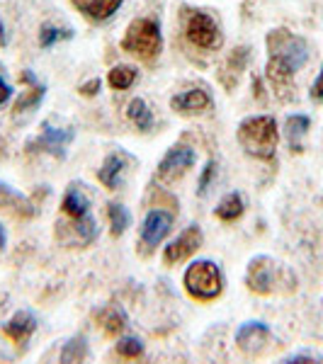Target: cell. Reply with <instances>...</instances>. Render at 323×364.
<instances>
[{
  "mask_svg": "<svg viewBox=\"0 0 323 364\" xmlns=\"http://www.w3.org/2000/svg\"><path fill=\"white\" fill-rule=\"evenodd\" d=\"M202 240L204 238H202L199 226L185 228V231L180 233V236L175 238L166 250H163V262H166L168 267H175V265H180V262L190 260V257L202 248Z\"/></svg>",
  "mask_w": 323,
  "mask_h": 364,
  "instance_id": "obj_10",
  "label": "cell"
},
{
  "mask_svg": "<svg viewBox=\"0 0 323 364\" xmlns=\"http://www.w3.org/2000/svg\"><path fill=\"white\" fill-rule=\"evenodd\" d=\"M88 199L83 192L78 190L75 185H70L68 190H66V195H63L61 199V211L68 216V219H73V221H78V219H85V216H90L88 214Z\"/></svg>",
  "mask_w": 323,
  "mask_h": 364,
  "instance_id": "obj_18",
  "label": "cell"
},
{
  "mask_svg": "<svg viewBox=\"0 0 323 364\" xmlns=\"http://www.w3.org/2000/svg\"><path fill=\"white\" fill-rule=\"evenodd\" d=\"M129 166V156L122 154V151H115V154H110L105 158L102 168L97 170V180L102 182L107 190H117L122 182V173L127 170Z\"/></svg>",
  "mask_w": 323,
  "mask_h": 364,
  "instance_id": "obj_15",
  "label": "cell"
},
{
  "mask_svg": "<svg viewBox=\"0 0 323 364\" xmlns=\"http://www.w3.org/2000/svg\"><path fill=\"white\" fill-rule=\"evenodd\" d=\"M73 37V32H70L68 27H54V25H44L39 29V46L42 49H49V46H54L58 42H66V39Z\"/></svg>",
  "mask_w": 323,
  "mask_h": 364,
  "instance_id": "obj_24",
  "label": "cell"
},
{
  "mask_svg": "<svg viewBox=\"0 0 323 364\" xmlns=\"http://www.w3.org/2000/svg\"><path fill=\"white\" fill-rule=\"evenodd\" d=\"M187 296H192L195 301H214L221 296L224 289V277L216 262L211 260H197L185 269L183 277Z\"/></svg>",
  "mask_w": 323,
  "mask_h": 364,
  "instance_id": "obj_5",
  "label": "cell"
},
{
  "mask_svg": "<svg viewBox=\"0 0 323 364\" xmlns=\"http://www.w3.org/2000/svg\"><path fill=\"white\" fill-rule=\"evenodd\" d=\"M107 219H110V231H112L115 238H120L122 233L129 228V211L122 207V204H107Z\"/></svg>",
  "mask_w": 323,
  "mask_h": 364,
  "instance_id": "obj_25",
  "label": "cell"
},
{
  "mask_svg": "<svg viewBox=\"0 0 323 364\" xmlns=\"http://www.w3.org/2000/svg\"><path fill=\"white\" fill-rule=\"evenodd\" d=\"M268 46V68L265 75L272 85L280 102H287L295 95V73L309 61V44L304 37L280 27L265 37Z\"/></svg>",
  "mask_w": 323,
  "mask_h": 364,
  "instance_id": "obj_1",
  "label": "cell"
},
{
  "mask_svg": "<svg viewBox=\"0 0 323 364\" xmlns=\"http://www.w3.org/2000/svg\"><path fill=\"white\" fill-rule=\"evenodd\" d=\"M214 173H216V163L209 161L202 170V178H199V195H204L209 190V180H214Z\"/></svg>",
  "mask_w": 323,
  "mask_h": 364,
  "instance_id": "obj_29",
  "label": "cell"
},
{
  "mask_svg": "<svg viewBox=\"0 0 323 364\" xmlns=\"http://www.w3.org/2000/svg\"><path fill=\"white\" fill-rule=\"evenodd\" d=\"M42 97H44V87H42V85H37V83H32L25 92H22L20 97H17V102H15V114L27 112V109L37 107L39 100H42Z\"/></svg>",
  "mask_w": 323,
  "mask_h": 364,
  "instance_id": "obj_28",
  "label": "cell"
},
{
  "mask_svg": "<svg viewBox=\"0 0 323 364\" xmlns=\"http://www.w3.org/2000/svg\"><path fill=\"white\" fill-rule=\"evenodd\" d=\"M137 78H139V70L134 66H127V63H120V66H115L107 73V83L112 90H127V87L137 83Z\"/></svg>",
  "mask_w": 323,
  "mask_h": 364,
  "instance_id": "obj_23",
  "label": "cell"
},
{
  "mask_svg": "<svg viewBox=\"0 0 323 364\" xmlns=\"http://www.w3.org/2000/svg\"><path fill=\"white\" fill-rule=\"evenodd\" d=\"M311 122L307 114H290L287 117V139H290V146L295 151H302V139L307 136Z\"/></svg>",
  "mask_w": 323,
  "mask_h": 364,
  "instance_id": "obj_22",
  "label": "cell"
},
{
  "mask_svg": "<svg viewBox=\"0 0 323 364\" xmlns=\"http://www.w3.org/2000/svg\"><path fill=\"white\" fill-rule=\"evenodd\" d=\"M127 117L134 122V127H137L139 132H149V129L154 127V114H151L149 105L141 97H134L132 102L127 105Z\"/></svg>",
  "mask_w": 323,
  "mask_h": 364,
  "instance_id": "obj_21",
  "label": "cell"
},
{
  "mask_svg": "<svg viewBox=\"0 0 323 364\" xmlns=\"http://www.w3.org/2000/svg\"><path fill=\"white\" fill-rule=\"evenodd\" d=\"M0 46H5V34H3V22H0Z\"/></svg>",
  "mask_w": 323,
  "mask_h": 364,
  "instance_id": "obj_34",
  "label": "cell"
},
{
  "mask_svg": "<svg viewBox=\"0 0 323 364\" xmlns=\"http://www.w3.org/2000/svg\"><path fill=\"white\" fill-rule=\"evenodd\" d=\"M170 107L183 117H197V114H204L211 107V97L202 87H192V90H185L170 100Z\"/></svg>",
  "mask_w": 323,
  "mask_h": 364,
  "instance_id": "obj_13",
  "label": "cell"
},
{
  "mask_svg": "<svg viewBox=\"0 0 323 364\" xmlns=\"http://www.w3.org/2000/svg\"><path fill=\"white\" fill-rule=\"evenodd\" d=\"M88 357V343L85 336L70 338L61 350V362H83Z\"/></svg>",
  "mask_w": 323,
  "mask_h": 364,
  "instance_id": "obj_26",
  "label": "cell"
},
{
  "mask_svg": "<svg viewBox=\"0 0 323 364\" xmlns=\"http://www.w3.org/2000/svg\"><path fill=\"white\" fill-rule=\"evenodd\" d=\"M10 92H13V90H10V85L5 83L3 78H0V105L8 102V100H10Z\"/></svg>",
  "mask_w": 323,
  "mask_h": 364,
  "instance_id": "obj_33",
  "label": "cell"
},
{
  "mask_svg": "<svg viewBox=\"0 0 323 364\" xmlns=\"http://www.w3.org/2000/svg\"><path fill=\"white\" fill-rule=\"evenodd\" d=\"M173 219L175 214H170L166 209H154L146 214L144 224H141V233H139V252L141 255H151L156 250V245L163 243V238L170 233L173 228Z\"/></svg>",
  "mask_w": 323,
  "mask_h": 364,
  "instance_id": "obj_7",
  "label": "cell"
},
{
  "mask_svg": "<svg viewBox=\"0 0 323 364\" xmlns=\"http://www.w3.org/2000/svg\"><path fill=\"white\" fill-rule=\"evenodd\" d=\"M115 352H117V357H122V360H141V357H144V343L134 336H127L117 343Z\"/></svg>",
  "mask_w": 323,
  "mask_h": 364,
  "instance_id": "obj_27",
  "label": "cell"
},
{
  "mask_svg": "<svg viewBox=\"0 0 323 364\" xmlns=\"http://www.w3.org/2000/svg\"><path fill=\"white\" fill-rule=\"evenodd\" d=\"M0 209L8 211L15 219H32L34 216V207L27 202L22 195H17L15 190H10L8 185L0 182Z\"/></svg>",
  "mask_w": 323,
  "mask_h": 364,
  "instance_id": "obj_17",
  "label": "cell"
},
{
  "mask_svg": "<svg viewBox=\"0 0 323 364\" xmlns=\"http://www.w3.org/2000/svg\"><path fill=\"white\" fill-rule=\"evenodd\" d=\"M37 331V318L29 311H17V314L3 326V333L13 343H27L32 338V333Z\"/></svg>",
  "mask_w": 323,
  "mask_h": 364,
  "instance_id": "obj_16",
  "label": "cell"
},
{
  "mask_svg": "<svg viewBox=\"0 0 323 364\" xmlns=\"http://www.w3.org/2000/svg\"><path fill=\"white\" fill-rule=\"evenodd\" d=\"M311 100L314 102H323V66L319 70V75H316L314 85H311Z\"/></svg>",
  "mask_w": 323,
  "mask_h": 364,
  "instance_id": "obj_30",
  "label": "cell"
},
{
  "mask_svg": "<svg viewBox=\"0 0 323 364\" xmlns=\"http://www.w3.org/2000/svg\"><path fill=\"white\" fill-rule=\"evenodd\" d=\"M287 362H290V364H304V362H323V360H321V357H316V355H307V352H302V355L287 357Z\"/></svg>",
  "mask_w": 323,
  "mask_h": 364,
  "instance_id": "obj_32",
  "label": "cell"
},
{
  "mask_svg": "<svg viewBox=\"0 0 323 364\" xmlns=\"http://www.w3.org/2000/svg\"><path fill=\"white\" fill-rule=\"evenodd\" d=\"M195 166V151L190 146H175L170 149L166 156L161 158L156 170V178L163 182V185H173V182H180L190 173V168Z\"/></svg>",
  "mask_w": 323,
  "mask_h": 364,
  "instance_id": "obj_8",
  "label": "cell"
},
{
  "mask_svg": "<svg viewBox=\"0 0 323 364\" xmlns=\"http://www.w3.org/2000/svg\"><path fill=\"white\" fill-rule=\"evenodd\" d=\"M185 39L202 51H216L224 42L216 20L202 10H192L185 15Z\"/></svg>",
  "mask_w": 323,
  "mask_h": 364,
  "instance_id": "obj_6",
  "label": "cell"
},
{
  "mask_svg": "<svg viewBox=\"0 0 323 364\" xmlns=\"http://www.w3.org/2000/svg\"><path fill=\"white\" fill-rule=\"evenodd\" d=\"M243 199H240L238 192H231V195H226L224 199H221L219 204H216V209H214V214H216V219H221V221H236L243 216Z\"/></svg>",
  "mask_w": 323,
  "mask_h": 364,
  "instance_id": "obj_20",
  "label": "cell"
},
{
  "mask_svg": "<svg viewBox=\"0 0 323 364\" xmlns=\"http://www.w3.org/2000/svg\"><path fill=\"white\" fill-rule=\"evenodd\" d=\"M70 141H73V132H70V129H56V127L44 124V132L27 144V151L29 154L37 151V154H51V156L63 158V154H66V146L70 144Z\"/></svg>",
  "mask_w": 323,
  "mask_h": 364,
  "instance_id": "obj_11",
  "label": "cell"
},
{
  "mask_svg": "<svg viewBox=\"0 0 323 364\" xmlns=\"http://www.w3.org/2000/svg\"><path fill=\"white\" fill-rule=\"evenodd\" d=\"M248 61H250L248 46H236V49L224 58V63L219 66V83L224 85L226 90H233V87L238 85L243 70L248 68Z\"/></svg>",
  "mask_w": 323,
  "mask_h": 364,
  "instance_id": "obj_12",
  "label": "cell"
},
{
  "mask_svg": "<svg viewBox=\"0 0 323 364\" xmlns=\"http://www.w3.org/2000/svg\"><path fill=\"white\" fill-rule=\"evenodd\" d=\"M122 49L127 54L137 56L139 61L154 63L163 49L161 25L156 20H149V17H139V20L129 22L125 37H122Z\"/></svg>",
  "mask_w": 323,
  "mask_h": 364,
  "instance_id": "obj_4",
  "label": "cell"
},
{
  "mask_svg": "<svg viewBox=\"0 0 323 364\" xmlns=\"http://www.w3.org/2000/svg\"><path fill=\"white\" fill-rule=\"evenodd\" d=\"M78 92L83 97H95L97 92H100V80L97 78H92V80H88V83H83L78 87Z\"/></svg>",
  "mask_w": 323,
  "mask_h": 364,
  "instance_id": "obj_31",
  "label": "cell"
},
{
  "mask_svg": "<svg viewBox=\"0 0 323 364\" xmlns=\"http://www.w3.org/2000/svg\"><path fill=\"white\" fill-rule=\"evenodd\" d=\"M95 321L100 323V328H102L110 338L120 336V333L125 331V326H127V316H125V311H122L120 306L100 309L95 314Z\"/></svg>",
  "mask_w": 323,
  "mask_h": 364,
  "instance_id": "obj_19",
  "label": "cell"
},
{
  "mask_svg": "<svg viewBox=\"0 0 323 364\" xmlns=\"http://www.w3.org/2000/svg\"><path fill=\"white\" fill-rule=\"evenodd\" d=\"M0 248H3V233H0Z\"/></svg>",
  "mask_w": 323,
  "mask_h": 364,
  "instance_id": "obj_35",
  "label": "cell"
},
{
  "mask_svg": "<svg viewBox=\"0 0 323 364\" xmlns=\"http://www.w3.org/2000/svg\"><path fill=\"white\" fill-rule=\"evenodd\" d=\"M238 144L248 156L258 158V161H272L275 151L280 144L277 122L270 114L248 117L238 124Z\"/></svg>",
  "mask_w": 323,
  "mask_h": 364,
  "instance_id": "obj_2",
  "label": "cell"
},
{
  "mask_svg": "<svg viewBox=\"0 0 323 364\" xmlns=\"http://www.w3.org/2000/svg\"><path fill=\"white\" fill-rule=\"evenodd\" d=\"M236 345L245 357H263L272 348V333L260 321L243 323L236 333Z\"/></svg>",
  "mask_w": 323,
  "mask_h": 364,
  "instance_id": "obj_9",
  "label": "cell"
},
{
  "mask_svg": "<svg viewBox=\"0 0 323 364\" xmlns=\"http://www.w3.org/2000/svg\"><path fill=\"white\" fill-rule=\"evenodd\" d=\"M245 284L253 294L270 296L277 291H295L297 277L270 255H255L245 272Z\"/></svg>",
  "mask_w": 323,
  "mask_h": 364,
  "instance_id": "obj_3",
  "label": "cell"
},
{
  "mask_svg": "<svg viewBox=\"0 0 323 364\" xmlns=\"http://www.w3.org/2000/svg\"><path fill=\"white\" fill-rule=\"evenodd\" d=\"M122 3H125V0H70V5L90 22L110 20V17L122 8Z\"/></svg>",
  "mask_w": 323,
  "mask_h": 364,
  "instance_id": "obj_14",
  "label": "cell"
}]
</instances>
